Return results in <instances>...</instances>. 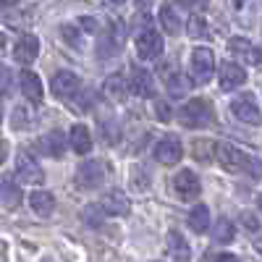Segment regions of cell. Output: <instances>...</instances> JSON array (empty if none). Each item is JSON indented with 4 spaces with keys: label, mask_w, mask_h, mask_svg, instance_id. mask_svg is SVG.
<instances>
[{
    "label": "cell",
    "mask_w": 262,
    "mask_h": 262,
    "mask_svg": "<svg viewBox=\"0 0 262 262\" xmlns=\"http://www.w3.org/2000/svg\"><path fill=\"white\" fill-rule=\"evenodd\" d=\"M215 158L217 163H221L223 170L228 173H252V176H262V163L254 160L252 155H247V152L242 147L236 144H228V142H221L215 147Z\"/></svg>",
    "instance_id": "obj_1"
},
{
    "label": "cell",
    "mask_w": 262,
    "mask_h": 262,
    "mask_svg": "<svg viewBox=\"0 0 262 262\" xmlns=\"http://www.w3.org/2000/svg\"><path fill=\"white\" fill-rule=\"evenodd\" d=\"M212 105H210V100H205V97H194V100H189V102H184L181 107H179V121L186 126V128H200V126H207L210 121H212Z\"/></svg>",
    "instance_id": "obj_2"
},
{
    "label": "cell",
    "mask_w": 262,
    "mask_h": 262,
    "mask_svg": "<svg viewBox=\"0 0 262 262\" xmlns=\"http://www.w3.org/2000/svg\"><path fill=\"white\" fill-rule=\"evenodd\" d=\"M74 181H76V186H79L81 191L100 189L102 181H105V163H102V160H86V163H81Z\"/></svg>",
    "instance_id": "obj_3"
},
{
    "label": "cell",
    "mask_w": 262,
    "mask_h": 262,
    "mask_svg": "<svg viewBox=\"0 0 262 262\" xmlns=\"http://www.w3.org/2000/svg\"><path fill=\"white\" fill-rule=\"evenodd\" d=\"M215 74V55L210 48H196L191 53V81L194 84H207Z\"/></svg>",
    "instance_id": "obj_4"
},
{
    "label": "cell",
    "mask_w": 262,
    "mask_h": 262,
    "mask_svg": "<svg viewBox=\"0 0 262 262\" xmlns=\"http://www.w3.org/2000/svg\"><path fill=\"white\" fill-rule=\"evenodd\" d=\"M231 113L238 118V121H244V123H262V113H259V105H257V97L252 92H244V95H238L233 97L231 102Z\"/></svg>",
    "instance_id": "obj_5"
},
{
    "label": "cell",
    "mask_w": 262,
    "mask_h": 262,
    "mask_svg": "<svg viewBox=\"0 0 262 262\" xmlns=\"http://www.w3.org/2000/svg\"><path fill=\"white\" fill-rule=\"evenodd\" d=\"M16 176H18V181H24V184H42L45 173H42L39 163L32 158V152L21 149L16 155Z\"/></svg>",
    "instance_id": "obj_6"
},
{
    "label": "cell",
    "mask_w": 262,
    "mask_h": 262,
    "mask_svg": "<svg viewBox=\"0 0 262 262\" xmlns=\"http://www.w3.org/2000/svg\"><path fill=\"white\" fill-rule=\"evenodd\" d=\"M137 53H139V58H144V60L160 58V55H163V37L152 29V27L142 29V32L137 34Z\"/></svg>",
    "instance_id": "obj_7"
},
{
    "label": "cell",
    "mask_w": 262,
    "mask_h": 262,
    "mask_svg": "<svg viewBox=\"0 0 262 262\" xmlns=\"http://www.w3.org/2000/svg\"><path fill=\"white\" fill-rule=\"evenodd\" d=\"M50 90L60 100H71V97H76L81 92V79L76 74H71V71H58L53 76V81H50Z\"/></svg>",
    "instance_id": "obj_8"
},
{
    "label": "cell",
    "mask_w": 262,
    "mask_h": 262,
    "mask_svg": "<svg viewBox=\"0 0 262 262\" xmlns=\"http://www.w3.org/2000/svg\"><path fill=\"white\" fill-rule=\"evenodd\" d=\"M244 81H247L244 66H238V63H233V60L221 63V71H217V84H221L223 92H233L236 86H242Z\"/></svg>",
    "instance_id": "obj_9"
},
{
    "label": "cell",
    "mask_w": 262,
    "mask_h": 262,
    "mask_svg": "<svg viewBox=\"0 0 262 262\" xmlns=\"http://www.w3.org/2000/svg\"><path fill=\"white\" fill-rule=\"evenodd\" d=\"M173 189H176L179 200L184 202H194L200 196V179H196L194 170H179L176 181H173Z\"/></svg>",
    "instance_id": "obj_10"
},
{
    "label": "cell",
    "mask_w": 262,
    "mask_h": 262,
    "mask_svg": "<svg viewBox=\"0 0 262 262\" xmlns=\"http://www.w3.org/2000/svg\"><path fill=\"white\" fill-rule=\"evenodd\" d=\"M228 50L247 66H262V50H257L252 42L244 39V37H233L228 42Z\"/></svg>",
    "instance_id": "obj_11"
},
{
    "label": "cell",
    "mask_w": 262,
    "mask_h": 262,
    "mask_svg": "<svg viewBox=\"0 0 262 262\" xmlns=\"http://www.w3.org/2000/svg\"><path fill=\"white\" fill-rule=\"evenodd\" d=\"M131 92L139 95V97H155V79H152V74L147 69H142V66H131Z\"/></svg>",
    "instance_id": "obj_12"
},
{
    "label": "cell",
    "mask_w": 262,
    "mask_h": 262,
    "mask_svg": "<svg viewBox=\"0 0 262 262\" xmlns=\"http://www.w3.org/2000/svg\"><path fill=\"white\" fill-rule=\"evenodd\" d=\"M184 158V147L176 137H165L155 144V160L158 163H165V165H173Z\"/></svg>",
    "instance_id": "obj_13"
},
{
    "label": "cell",
    "mask_w": 262,
    "mask_h": 262,
    "mask_svg": "<svg viewBox=\"0 0 262 262\" xmlns=\"http://www.w3.org/2000/svg\"><path fill=\"white\" fill-rule=\"evenodd\" d=\"M39 55V39L34 34H24L16 45H13V60L21 63V66H29L34 63Z\"/></svg>",
    "instance_id": "obj_14"
},
{
    "label": "cell",
    "mask_w": 262,
    "mask_h": 262,
    "mask_svg": "<svg viewBox=\"0 0 262 262\" xmlns=\"http://www.w3.org/2000/svg\"><path fill=\"white\" fill-rule=\"evenodd\" d=\"M100 205H102V212H105V215H116V217H123V215H128V210H131L128 196H126L121 189L107 191V194L102 196Z\"/></svg>",
    "instance_id": "obj_15"
},
{
    "label": "cell",
    "mask_w": 262,
    "mask_h": 262,
    "mask_svg": "<svg viewBox=\"0 0 262 262\" xmlns=\"http://www.w3.org/2000/svg\"><path fill=\"white\" fill-rule=\"evenodd\" d=\"M34 149H39L42 155L48 158H60L66 152V137L60 131H50V134H42L37 142H34Z\"/></svg>",
    "instance_id": "obj_16"
},
{
    "label": "cell",
    "mask_w": 262,
    "mask_h": 262,
    "mask_svg": "<svg viewBox=\"0 0 262 262\" xmlns=\"http://www.w3.org/2000/svg\"><path fill=\"white\" fill-rule=\"evenodd\" d=\"M121 42H123V27H121V21L116 18V21H111V24H107V32L100 37V48H97V53H100V55L118 53Z\"/></svg>",
    "instance_id": "obj_17"
},
{
    "label": "cell",
    "mask_w": 262,
    "mask_h": 262,
    "mask_svg": "<svg viewBox=\"0 0 262 262\" xmlns=\"http://www.w3.org/2000/svg\"><path fill=\"white\" fill-rule=\"evenodd\" d=\"M160 76H163V81H165V86H168V92H170V95L181 97V95L189 90V81L179 74L176 63H163V66H160Z\"/></svg>",
    "instance_id": "obj_18"
},
{
    "label": "cell",
    "mask_w": 262,
    "mask_h": 262,
    "mask_svg": "<svg viewBox=\"0 0 262 262\" xmlns=\"http://www.w3.org/2000/svg\"><path fill=\"white\" fill-rule=\"evenodd\" d=\"M18 84H21V92H24V97L32 102V105H37V102H42V81H39V76L34 74V71H29V69H24L18 74Z\"/></svg>",
    "instance_id": "obj_19"
},
{
    "label": "cell",
    "mask_w": 262,
    "mask_h": 262,
    "mask_svg": "<svg viewBox=\"0 0 262 262\" xmlns=\"http://www.w3.org/2000/svg\"><path fill=\"white\" fill-rule=\"evenodd\" d=\"M168 252L176 262H191V247L186 244V238L179 228L168 231Z\"/></svg>",
    "instance_id": "obj_20"
},
{
    "label": "cell",
    "mask_w": 262,
    "mask_h": 262,
    "mask_svg": "<svg viewBox=\"0 0 262 262\" xmlns=\"http://www.w3.org/2000/svg\"><path fill=\"white\" fill-rule=\"evenodd\" d=\"M102 92H105V97H107V100H113V102H123V100L128 97V92H131V84H126L121 74H113V76H107V79H105Z\"/></svg>",
    "instance_id": "obj_21"
},
{
    "label": "cell",
    "mask_w": 262,
    "mask_h": 262,
    "mask_svg": "<svg viewBox=\"0 0 262 262\" xmlns=\"http://www.w3.org/2000/svg\"><path fill=\"white\" fill-rule=\"evenodd\" d=\"M69 144H71L74 152L86 155V152L92 149V134H90V128H86L84 123H74L71 131H69Z\"/></svg>",
    "instance_id": "obj_22"
},
{
    "label": "cell",
    "mask_w": 262,
    "mask_h": 262,
    "mask_svg": "<svg viewBox=\"0 0 262 262\" xmlns=\"http://www.w3.org/2000/svg\"><path fill=\"white\" fill-rule=\"evenodd\" d=\"M29 205L37 215H50L55 210V196H53V191H32Z\"/></svg>",
    "instance_id": "obj_23"
},
{
    "label": "cell",
    "mask_w": 262,
    "mask_h": 262,
    "mask_svg": "<svg viewBox=\"0 0 262 262\" xmlns=\"http://www.w3.org/2000/svg\"><path fill=\"white\" fill-rule=\"evenodd\" d=\"M186 223H189V228H191L194 233H205V231L210 228V210H207V205H196V207L189 212Z\"/></svg>",
    "instance_id": "obj_24"
},
{
    "label": "cell",
    "mask_w": 262,
    "mask_h": 262,
    "mask_svg": "<svg viewBox=\"0 0 262 262\" xmlns=\"http://www.w3.org/2000/svg\"><path fill=\"white\" fill-rule=\"evenodd\" d=\"M34 121H37L34 107H29V105H16V107H13V113H11V123H13V128H16V131L29 128Z\"/></svg>",
    "instance_id": "obj_25"
},
{
    "label": "cell",
    "mask_w": 262,
    "mask_h": 262,
    "mask_svg": "<svg viewBox=\"0 0 262 262\" xmlns=\"http://www.w3.org/2000/svg\"><path fill=\"white\" fill-rule=\"evenodd\" d=\"M160 24H163V29H165L168 34H179V32H181V18H179V11L173 8L170 3H165V6L160 8Z\"/></svg>",
    "instance_id": "obj_26"
},
{
    "label": "cell",
    "mask_w": 262,
    "mask_h": 262,
    "mask_svg": "<svg viewBox=\"0 0 262 262\" xmlns=\"http://www.w3.org/2000/svg\"><path fill=\"white\" fill-rule=\"evenodd\" d=\"M228 6L247 27L252 24V16L257 13V0H228Z\"/></svg>",
    "instance_id": "obj_27"
},
{
    "label": "cell",
    "mask_w": 262,
    "mask_h": 262,
    "mask_svg": "<svg viewBox=\"0 0 262 262\" xmlns=\"http://www.w3.org/2000/svg\"><path fill=\"white\" fill-rule=\"evenodd\" d=\"M0 205L11 207V210L21 205V191H18V186L13 181H3V184H0Z\"/></svg>",
    "instance_id": "obj_28"
},
{
    "label": "cell",
    "mask_w": 262,
    "mask_h": 262,
    "mask_svg": "<svg viewBox=\"0 0 262 262\" xmlns=\"http://www.w3.org/2000/svg\"><path fill=\"white\" fill-rule=\"evenodd\" d=\"M215 142H210V139H194V144H191V155H194V160H200V163H207L210 158H215Z\"/></svg>",
    "instance_id": "obj_29"
},
{
    "label": "cell",
    "mask_w": 262,
    "mask_h": 262,
    "mask_svg": "<svg viewBox=\"0 0 262 262\" xmlns=\"http://www.w3.org/2000/svg\"><path fill=\"white\" fill-rule=\"evenodd\" d=\"M233 233H236V228H233V223L228 221V217H217V223H215V242H221V244H231L233 242Z\"/></svg>",
    "instance_id": "obj_30"
},
{
    "label": "cell",
    "mask_w": 262,
    "mask_h": 262,
    "mask_svg": "<svg viewBox=\"0 0 262 262\" xmlns=\"http://www.w3.org/2000/svg\"><path fill=\"white\" fill-rule=\"evenodd\" d=\"M186 32H189V37H194V39H205V37L210 34V29H207V21H205L202 16H196V13L189 18Z\"/></svg>",
    "instance_id": "obj_31"
},
{
    "label": "cell",
    "mask_w": 262,
    "mask_h": 262,
    "mask_svg": "<svg viewBox=\"0 0 262 262\" xmlns=\"http://www.w3.org/2000/svg\"><path fill=\"white\" fill-rule=\"evenodd\" d=\"M100 210H102V205H90V207H84V212H81L84 223H86V226H102L105 212L100 215Z\"/></svg>",
    "instance_id": "obj_32"
},
{
    "label": "cell",
    "mask_w": 262,
    "mask_h": 262,
    "mask_svg": "<svg viewBox=\"0 0 262 262\" xmlns=\"http://www.w3.org/2000/svg\"><path fill=\"white\" fill-rule=\"evenodd\" d=\"M11 71L6 69V66H0V97H6V95H11Z\"/></svg>",
    "instance_id": "obj_33"
},
{
    "label": "cell",
    "mask_w": 262,
    "mask_h": 262,
    "mask_svg": "<svg viewBox=\"0 0 262 262\" xmlns=\"http://www.w3.org/2000/svg\"><path fill=\"white\" fill-rule=\"evenodd\" d=\"M60 34H63V39L69 42V45H74L76 50L81 48V39H79V32H76V27H63V29H60Z\"/></svg>",
    "instance_id": "obj_34"
},
{
    "label": "cell",
    "mask_w": 262,
    "mask_h": 262,
    "mask_svg": "<svg viewBox=\"0 0 262 262\" xmlns=\"http://www.w3.org/2000/svg\"><path fill=\"white\" fill-rule=\"evenodd\" d=\"M155 113H158L160 121H170V116H173V113H170V105H168L165 100H158V102H155Z\"/></svg>",
    "instance_id": "obj_35"
},
{
    "label": "cell",
    "mask_w": 262,
    "mask_h": 262,
    "mask_svg": "<svg viewBox=\"0 0 262 262\" xmlns=\"http://www.w3.org/2000/svg\"><path fill=\"white\" fill-rule=\"evenodd\" d=\"M179 3L184 6V8H189V11H205L207 8V3H210V0H179Z\"/></svg>",
    "instance_id": "obj_36"
},
{
    "label": "cell",
    "mask_w": 262,
    "mask_h": 262,
    "mask_svg": "<svg viewBox=\"0 0 262 262\" xmlns=\"http://www.w3.org/2000/svg\"><path fill=\"white\" fill-rule=\"evenodd\" d=\"M79 27H81L84 32H97V21L90 18V16H81V18H79Z\"/></svg>",
    "instance_id": "obj_37"
},
{
    "label": "cell",
    "mask_w": 262,
    "mask_h": 262,
    "mask_svg": "<svg viewBox=\"0 0 262 262\" xmlns=\"http://www.w3.org/2000/svg\"><path fill=\"white\" fill-rule=\"evenodd\" d=\"M215 262H238V259H236L233 254H217V259H215Z\"/></svg>",
    "instance_id": "obj_38"
},
{
    "label": "cell",
    "mask_w": 262,
    "mask_h": 262,
    "mask_svg": "<svg viewBox=\"0 0 262 262\" xmlns=\"http://www.w3.org/2000/svg\"><path fill=\"white\" fill-rule=\"evenodd\" d=\"M3 158H6V142L0 139V160H3Z\"/></svg>",
    "instance_id": "obj_39"
},
{
    "label": "cell",
    "mask_w": 262,
    "mask_h": 262,
    "mask_svg": "<svg viewBox=\"0 0 262 262\" xmlns=\"http://www.w3.org/2000/svg\"><path fill=\"white\" fill-rule=\"evenodd\" d=\"M137 3H142V6H149V3H155V0H137Z\"/></svg>",
    "instance_id": "obj_40"
},
{
    "label": "cell",
    "mask_w": 262,
    "mask_h": 262,
    "mask_svg": "<svg viewBox=\"0 0 262 262\" xmlns=\"http://www.w3.org/2000/svg\"><path fill=\"white\" fill-rule=\"evenodd\" d=\"M257 207H259V210H262V194H259V196H257Z\"/></svg>",
    "instance_id": "obj_41"
},
{
    "label": "cell",
    "mask_w": 262,
    "mask_h": 262,
    "mask_svg": "<svg viewBox=\"0 0 262 262\" xmlns=\"http://www.w3.org/2000/svg\"><path fill=\"white\" fill-rule=\"evenodd\" d=\"M111 3H116V6H118V3H126V0H111Z\"/></svg>",
    "instance_id": "obj_42"
},
{
    "label": "cell",
    "mask_w": 262,
    "mask_h": 262,
    "mask_svg": "<svg viewBox=\"0 0 262 262\" xmlns=\"http://www.w3.org/2000/svg\"><path fill=\"white\" fill-rule=\"evenodd\" d=\"M3 3H6V0H0V6H3Z\"/></svg>",
    "instance_id": "obj_43"
},
{
    "label": "cell",
    "mask_w": 262,
    "mask_h": 262,
    "mask_svg": "<svg viewBox=\"0 0 262 262\" xmlns=\"http://www.w3.org/2000/svg\"><path fill=\"white\" fill-rule=\"evenodd\" d=\"M0 121H3V113H0Z\"/></svg>",
    "instance_id": "obj_44"
}]
</instances>
